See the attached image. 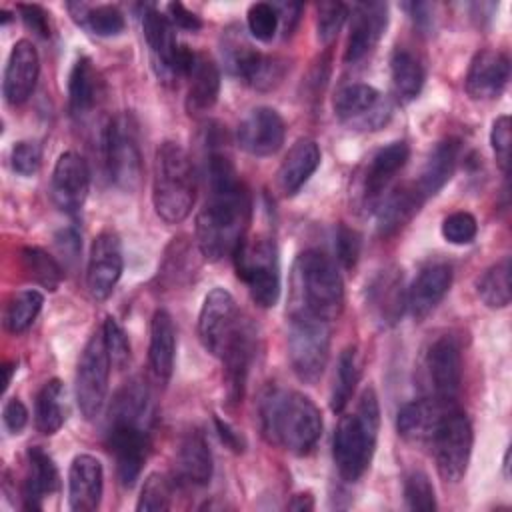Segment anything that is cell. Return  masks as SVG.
Segmentation results:
<instances>
[{
	"label": "cell",
	"mask_w": 512,
	"mask_h": 512,
	"mask_svg": "<svg viewBox=\"0 0 512 512\" xmlns=\"http://www.w3.org/2000/svg\"><path fill=\"white\" fill-rule=\"evenodd\" d=\"M208 198L196 216V244L206 260L232 256L246 238L250 194L230 156L210 146L206 156Z\"/></svg>",
	"instance_id": "6da1fadb"
},
{
	"label": "cell",
	"mask_w": 512,
	"mask_h": 512,
	"mask_svg": "<svg viewBox=\"0 0 512 512\" xmlns=\"http://www.w3.org/2000/svg\"><path fill=\"white\" fill-rule=\"evenodd\" d=\"M262 436L292 454L310 452L322 436L318 406L298 390L270 388L258 406Z\"/></svg>",
	"instance_id": "7a4b0ae2"
},
{
	"label": "cell",
	"mask_w": 512,
	"mask_h": 512,
	"mask_svg": "<svg viewBox=\"0 0 512 512\" xmlns=\"http://www.w3.org/2000/svg\"><path fill=\"white\" fill-rule=\"evenodd\" d=\"M342 308L344 284L334 260L320 250L298 254L290 274V314L332 322L340 316Z\"/></svg>",
	"instance_id": "3957f363"
},
{
	"label": "cell",
	"mask_w": 512,
	"mask_h": 512,
	"mask_svg": "<svg viewBox=\"0 0 512 512\" xmlns=\"http://www.w3.org/2000/svg\"><path fill=\"white\" fill-rule=\"evenodd\" d=\"M380 426L378 396L372 386L364 388L354 412L344 414L336 426L332 456L338 474L346 482H356L370 466Z\"/></svg>",
	"instance_id": "277c9868"
},
{
	"label": "cell",
	"mask_w": 512,
	"mask_h": 512,
	"mask_svg": "<svg viewBox=\"0 0 512 512\" xmlns=\"http://www.w3.org/2000/svg\"><path fill=\"white\" fill-rule=\"evenodd\" d=\"M196 200V176L188 152L172 140L162 142L154 154L152 206L166 224L188 218Z\"/></svg>",
	"instance_id": "5b68a950"
},
{
	"label": "cell",
	"mask_w": 512,
	"mask_h": 512,
	"mask_svg": "<svg viewBox=\"0 0 512 512\" xmlns=\"http://www.w3.org/2000/svg\"><path fill=\"white\" fill-rule=\"evenodd\" d=\"M232 258L254 304L272 308L280 298V262L274 240L268 236L244 238Z\"/></svg>",
	"instance_id": "8992f818"
},
{
	"label": "cell",
	"mask_w": 512,
	"mask_h": 512,
	"mask_svg": "<svg viewBox=\"0 0 512 512\" xmlns=\"http://www.w3.org/2000/svg\"><path fill=\"white\" fill-rule=\"evenodd\" d=\"M330 352V322L290 314L288 320V358L292 372L304 384H316L326 368Z\"/></svg>",
	"instance_id": "52a82bcc"
},
{
	"label": "cell",
	"mask_w": 512,
	"mask_h": 512,
	"mask_svg": "<svg viewBox=\"0 0 512 512\" xmlns=\"http://www.w3.org/2000/svg\"><path fill=\"white\" fill-rule=\"evenodd\" d=\"M246 328L248 324L244 322L234 296L220 286L212 288L198 314V338L204 350L222 358Z\"/></svg>",
	"instance_id": "ba28073f"
},
{
	"label": "cell",
	"mask_w": 512,
	"mask_h": 512,
	"mask_svg": "<svg viewBox=\"0 0 512 512\" xmlns=\"http://www.w3.org/2000/svg\"><path fill=\"white\" fill-rule=\"evenodd\" d=\"M108 176L122 190H134L142 176V154L138 146L136 124L130 114H118L108 120L102 138Z\"/></svg>",
	"instance_id": "9c48e42d"
},
{
	"label": "cell",
	"mask_w": 512,
	"mask_h": 512,
	"mask_svg": "<svg viewBox=\"0 0 512 512\" xmlns=\"http://www.w3.org/2000/svg\"><path fill=\"white\" fill-rule=\"evenodd\" d=\"M110 366L112 360L104 340V330L100 326L88 338L76 366V402L86 420L96 418L104 406L108 394Z\"/></svg>",
	"instance_id": "30bf717a"
},
{
	"label": "cell",
	"mask_w": 512,
	"mask_h": 512,
	"mask_svg": "<svg viewBox=\"0 0 512 512\" xmlns=\"http://www.w3.org/2000/svg\"><path fill=\"white\" fill-rule=\"evenodd\" d=\"M222 58L230 74L256 90L276 88L286 74V62L280 56L262 54L238 30L224 34Z\"/></svg>",
	"instance_id": "8fae6325"
},
{
	"label": "cell",
	"mask_w": 512,
	"mask_h": 512,
	"mask_svg": "<svg viewBox=\"0 0 512 512\" xmlns=\"http://www.w3.org/2000/svg\"><path fill=\"white\" fill-rule=\"evenodd\" d=\"M472 440L474 436L468 416L450 408L430 440L436 468L444 482L456 484L464 478L472 454Z\"/></svg>",
	"instance_id": "7c38bea8"
},
{
	"label": "cell",
	"mask_w": 512,
	"mask_h": 512,
	"mask_svg": "<svg viewBox=\"0 0 512 512\" xmlns=\"http://www.w3.org/2000/svg\"><path fill=\"white\" fill-rule=\"evenodd\" d=\"M142 32L152 54L158 76H186L194 64L196 52L184 44H178L174 26L166 14L148 6L142 16Z\"/></svg>",
	"instance_id": "4fadbf2b"
},
{
	"label": "cell",
	"mask_w": 512,
	"mask_h": 512,
	"mask_svg": "<svg viewBox=\"0 0 512 512\" xmlns=\"http://www.w3.org/2000/svg\"><path fill=\"white\" fill-rule=\"evenodd\" d=\"M108 446L116 460L120 484L126 488L134 486L148 454V420L110 414Z\"/></svg>",
	"instance_id": "5bb4252c"
},
{
	"label": "cell",
	"mask_w": 512,
	"mask_h": 512,
	"mask_svg": "<svg viewBox=\"0 0 512 512\" xmlns=\"http://www.w3.org/2000/svg\"><path fill=\"white\" fill-rule=\"evenodd\" d=\"M332 106L342 124L360 132L380 130L392 116V102L374 86L362 82L342 86L334 94Z\"/></svg>",
	"instance_id": "9a60e30c"
},
{
	"label": "cell",
	"mask_w": 512,
	"mask_h": 512,
	"mask_svg": "<svg viewBox=\"0 0 512 512\" xmlns=\"http://www.w3.org/2000/svg\"><path fill=\"white\" fill-rule=\"evenodd\" d=\"M424 370L430 386V398L450 406L456 400L462 384V354L454 336L444 334L428 346Z\"/></svg>",
	"instance_id": "2e32d148"
},
{
	"label": "cell",
	"mask_w": 512,
	"mask_h": 512,
	"mask_svg": "<svg viewBox=\"0 0 512 512\" xmlns=\"http://www.w3.org/2000/svg\"><path fill=\"white\" fill-rule=\"evenodd\" d=\"M124 268V258H122V244L116 232L104 230L100 232L90 246L88 254V266H86V288L94 300H106Z\"/></svg>",
	"instance_id": "e0dca14e"
},
{
	"label": "cell",
	"mask_w": 512,
	"mask_h": 512,
	"mask_svg": "<svg viewBox=\"0 0 512 512\" xmlns=\"http://www.w3.org/2000/svg\"><path fill=\"white\" fill-rule=\"evenodd\" d=\"M286 136V124L282 116L270 106L252 108L236 128V144L250 156L276 154Z\"/></svg>",
	"instance_id": "ac0fdd59"
},
{
	"label": "cell",
	"mask_w": 512,
	"mask_h": 512,
	"mask_svg": "<svg viewBox=\"0 0 512 512\" xmlns=\"http://www.w3.org/2000/svg\"><path fill=\"white\" fill-rule=\"evenodd\" d=\"M88 190L90 170L86 160L74 150L62 152L50 178V196L54 204L66 214H76L84 206Z\"/></svg>",
	"instance_id": "d6986e66"
},
{
	"label": "cell",
	"mask_w": 512,
	"mask_h": 512,
	"mask_svg": "<svg viewBox=\"0 0 512 512\" xmlns=\"http://www.w3.org/2000/svg\"><path fill=\"white\" fill-rule=\"evenodd\" d=\"M38 74H40V56L36 46L26 38L18 40L12 46L6 68H4L2 92L6 102L12 106L26 102L36 88Z\"/></svg>",
	"instance_id": "ffe728a7"
},
{
	"label": "cell",
	"mask_w": 512,
	"mask_h": 512,
	"mask_svg": "<svg viewBox=\"0 0 512 512\" xmlns=\"http://www.w3.org/2000/svg\"><path fill=\"white\" fill-rule=\"evenodd\" d=\"M510 78V60L502 50L484 48L474 54L466 72V92L474 100H494Z\"/></svg>",
	"instance_id": "44dd1931"
},
{
	"label": "cell",
	"mask_w": 512,
	"mask_h": 512,
	"mask_svg": "<svg viewBox=\"0 0 512 512\" xmlns=\"http://www.w3.org/2000/svg\"><path fill=\"white\" fill-rule=\"evenodd\" d=\"M388 26V6L384 2H362L352 8V24L346 40L344 60L358 62L380 42Z\"/></svg>",
	"instance_id": "7402d4cb"
},
{
	"label": "cell",
	"mask_w": 512,
	"mask_h": 512,
	"mask_svg": "<svg viewBox=\"0 0 512 512\" xmlns=\"http://www.w3.org/2000/svg\"><path fill=\"white\" fill-rule=\"evenodd\" d=\"M368 308L382 326H394L408 306V292L404 290L402 270L396 266L380 270L366 286Z\"/></svg>",
	"instance_id": "603a6c76"
},
{
	"label": "cell",
	"mask_w": 512,
	"mask_h": 512,
	"mask_svg": "<svg viewBox=\"0 0 512 512\" xmlns=\"http://www.w3.org/2000/svg\"><path fill=\"white\" fill-rule=\"evenodd\" d=\"M408 156H410L408 144L404 140H396L382 146L370 158V164L364 174V184H362V198L366 206L376 208L380 204L394 176L406 166Z\"/></svg>",
	"instance_id": "cb8c5ba5"
},
{
	"label": "cell",
	"mask_w": 512,
	"mask_h": 512,
	"mask_svg": "<svg viewBox=\"0 0 512 512\" xmlns=\"http://www.w3.org/2000/svg\"><path fill=\"white\" fill-rule=\"evenodd\" d=\"M104 490V470L96 456H74L68 470V504L74 512H92L100 506Z\"/></svg>",
	"instance_id": "d4e9b609"
},
{
	"label": "cell",
	"mask_w": 512,
	"mask_h": 512,
	"mask_svg": "<svg viewBox=\"0 0 512 512\" xmlns=\"http://www.w3.org/2000/svg\"><path fill=\"white\" fill-rule=\"evenodd\" d=\"M452 286V268L444 262L424 266L408 288V308L416 320H424L448 294Z\"/></svg>",
	"instance_id": "484cf974"
},
{
	"label": "cell",
	"mask_w": 512,
	"mask_h": 512,
	"mask_svg": "<svg viewBox=\"0 0 512 512\" xmlns=\"http://www.w3.org/2000/svg\"><path fill=\"white\" fill-rule=\"evenodd\" d=\"M448 410H450L448 404H442L430 396L412 400L398 410L396 430L406 442H414V444L430 442L440 420Z\"/></svg>",
	"instance_id": "4316f807"
},
{
	"label": "cell",
	"mask_w": 512,
	"mask_h": 512,
	"mask_svg": "<svg viewBox=\"0 0 512 512\" xmlns=\"http://www.w3.org/2000/svg\"><path fill=\"white\" fill-rule=\"evenodd\" d=\"M320 166V148L312 138L296 140L276 172V184L284 196H294Z\"/></svg>",
	"instance_id": "83f0119b"
},
{
	"label": "cell",
	"mask_w": 512,
	"mask_h": 512,
	"mask_svg": "<svg viewBox=\"0 0 512 512\" xmlns=\"http://www.w3.org/2000/svg\"><path fill=\"white\" fill-rule=\"evenodd\" d=\"M188 78V90H186V110L190 116L208 112L220 94V70L216 62L202 54L196 52L194 64L190 72L186 74Z\"/></svg>",
	"instance_id": "f1b7e54d"
},
{
	"label": "cell",
	"mask_w": 512,
	"mask_h": 512,
	"mask_svg": "<svg viewBox=\"0 0 512 512\" xmlns=\"http://www.w3.org/2000/svg\"><path fill=\"white\" fill-rule=\"evenodd\" d=\"M176 358V328L172 316L158 308L150 320V346L148 360L154 376L162 382L170 380Z\"/></svg>",
	"instance_id": "f546056e"
},
{
	"label": "cell",
	"mask_w": 512,
	"mask_h": 512,
	"mask_svg": "<svg viewBox=\"0 0 512 512\" xmlns=\"http://www.w3.org/2000/svg\"><path fill=\"white\" fill-rule=\"evenodd\" d=\"M460 154V142L454 138H446L434 146V150L428 154L424 168L414 182L418 194L426 200L434 194H438L444 184L452 178Z\"/></svg>",
	"instance_id": "4dcf8cb0"
},
{
	"label": "cell",
	"mask_w": 512,
	"mask_h": 512,
	"mask_svg": "<svg viewBox=\"0 0 512 512\" xmlns=\"http://www.w3.org/2000/svg\"><path fill=\"white\" fill-rule=\"evenodd\" d=\"M58 486L60 476L54 460L40 446H32L28 450V472L22 486V498L26 502V508L40 510L42 500L54 494Z\"/></svg>",
	"instance_id": "1f68e13d"
},
{
	"label": "cell",
	"mask_w": 512,
	"mask_h": 512,
	"mask_svg": "<svg viewBox=\"0 0 512 512\" xmlns=\"http://www.w3.org/2000/svg\"><path fill=\"white\" fill-rule=\"evenodd\" d=\"M252 356H254V332L248 326L238 336V340L226 350V354L220 358L224 366L226 396L230 402H240L244 396V386L250 372Z\"/></svg>",
	"instance_id": "d6a6232c"
},
{
	"label": "cell",
	"mask_w": 512,
	"mask_h": 512,
	"mask_svg": "<svg viewBox=\"0 0 512 512\" xmlns=\"http://www.w3.org/2000/svg\"><path fill=\"white\" fill-rule=\"evenodd\" d=\"M424 198L418 194L416 186H400L392 194L380 200L376 206L378 214V232L390 236L398 232L422 206Z\"/></svg>",
	"instance_id": "836d02e7"
},
{
	"label": "cell",
	"mask_w": 512,
	"mask_h": 512,
	"mask_svg": "<svg viewBox=\"0 0 512 512\" xmlns=\"http://www.w3.org/2000/svg\"><path fill=\"white\" fill-rule=\"evenodd\" d=\"M100 94V78L92 66V60L80 56L68 76V106L70 114L82 118L96 106Z\"/></svg>",
	"instance_id": "e575fe53"
},
{
	"label": "cell",
	"mask_w": 512,
	"mask_h": 512,
	"mask_svg": "<svg viewBox=\"0 0 512 512\" xmlns=\"http://www.w3.org/2000/svg\"><path fill=\"white\" fill-rule=\"evenodd\" d=\"M176 462H178V472L186 482L194 486H204L210 482L214 464H212L210 448L200 432L192 430L182 438Z\"/></svg>",
	"instance_id": "d590c367"
},
{
	"label": "cell",
	"mask_w": 512,
	"mask_h": 512,
	"mask_svg": "<svg viewBox=\"0 0 512 512\" xmlns=\"http://www.w3.org/2000/svg\"><path fill=\"white\" fill-rule=\"evenodd\" d=\"M390 78L392 90L400 102L414 100L426 80L424 64L408 48H396L390 58Z\"/></svg>",
	"instance_id": "8d00e7d4"
},
{
	"label": "cell",
	"mask_w": 512,
	"mask_h": 512,
	"mask_svg": "<svg viewBox=\"0 0 512 512\" xmlns=\"http://www.w3.org/2000/svg\"><path fill=\"white\" fill-rule=\"evenodd\" d=\"M62 398H64V386L58 378L48 380L40 388V392L36 394V404H34V424H36L38 432L52 436L62 428L64 418H66Z\"/></svg>",
	"instance_id": "74e56055"
},
{
	"label": "cell",
	"mask_w": 512,
	"mask_h": 512,
	"mask_svg": "<svg viewBox=\"0 0 512 512\" xmlns=\"http://www.w3.org/2000/svg\"><path fill=\"white\" fill-rule=\"evenodd\" d=\"M68 10L72 12V18L90 30L96 36H118L126 22L124 14L112 6V4H100V6H90V4H68Z\"/></svg>",
	"instance_id": "f35d334b"
},
{
	"label": "cell",
	"mask_w": 512,
	"mask_h": 512,
	"mask_svg": "<svg viewBox=\"0 0 512 512\" xmlns=\"http://www.w3.org/2000/svg\"><path fill=\"white\" fill-rule=\"evenodd\" d=\"M42 304H44V296L34 288L14 292L4 306V314H2L4 328L10 334H20L28 330L36 320V316L40 314Z\"/></svg>",
	"instance_id": "ab89813d"
},
{
	"label": "cell",
	"mask_w": 512,
	"mask_h": 512,
	"mask_svg": "<svg viewBox=\"0 0 512 512\" xmlns=\"http://www.w3.org/2000/svg\"><path fill=\"white\" fill-rule=\"evenodd\" d=\"M358 380H360V364H358L356 346H346L338 356V368H336L334 388H332V396H330L332 412L344 410V406L354 396Z\"/></svg>",
	"instance_id": "60d3db41"
},
{
	"label": "cell",
	"mask_w": 512,
	"mask_h": 512,
	"mask_svg": "<svg viewBox=\"0 0 512 512\" xmlns=\"http://www.w3.org/2000/svg\"><path fill=\"white\" fill-rule=\"evenodd\" d=\"M480 300L488 308H506L510 304V258H502L492 264L476 284Z\"/></svg>",
	"instance_id": "b9f144b4"
},
{
	"label": "cell",
	"mask_w": 512,
	"mask_h": 512,
	"mask_svg": "<svg viewBox=\"0 0 512 512\" xmlns=\"http://www.w3.org/2000/svg\"><path fill=\"white\" fill-rule=\"evenodd\" d=\"M22 268L28 278L48 290H56L64 278L62 266L38 246H28L22 250Z\"/></svg>",
	"instance_id": "7bdbcfd3"
},
{
	"label": "cell",
	"mask_w": 512,
	"mask_h": 512,
	"mask_svg": "<svg viewBox=\"0 0 512 512\" xmlns=\"http://www.w3.org/2000/svg\"><path fill=\"white\" fill-rule=\"evenodd\" d=\"M172 482L160 474V472H152L148 474V478L142 484L138 502H136V510L138 512H162L168 510L172 506Z\"/></svg>",
	"instance_id": "ee69618b"
},
{
	"label": "cell",
	"mask_w": 512,
	"mask_h": 512,
	"mask_svg": "<svg viewBox=\"0 0 512 512\" xmlns=\"http://www.w3.org/2000/svg\"><path fill=\"white\" fill-rule=\"evenodd\" d=\"M404 500L410 510H422V512L436 510L434 486L424 472L414 470L404 478Z\"/></svg>",
	"instance_id": "f6af8a7d"
},
{
	"label": "cell",
	"mask_w": 512,
	"mask_h": 512,
	"mask_svg": "<svg viewBox=\"0 0 512 512\" xmlns=\"http://www.w3.org/2000/svg\"><path fill=\"white\" fill-rule=\"evenodd\" d=\"M246 24H248V32L252 34V38H256L260 42H270L280 24L276 6L268 4V2L250 4L248 12H246Z\"/></svg>",
	"instance_id": "bcb514c9"
},
{
	"label": "cell",
	"mask_w": 512,
	"mask_h": 512,
	"mask_svg": "<svg viewBox=\"0 0 512 512\" xmlns=\"http://www.w3.org/2000/svg\"><path fill=\"white\" fill-rule=\"evenodd\" d=\"M440 232H442L446 242L456 244V246H464V244H470L476 238L478 222H476V218L470 212L458 210V212L448 214L442 220Z\"/></svg>",
	"instance_id": "7dc6e473"
},
{
	"label": "cell",
	"mask_w": 512,
	"mask_h": 512,
	"mask_svg": "<svg viewBox=\"0 0 512 512\" xmlns=\"http://www.w3.org/2000/svg\"><path fill=\"white\" fill-rule=\"evenodd\" d=\"M348 18V6L342 2H324L318 6V20H316V30H318V40L322 44H330L344 20Z\"/></svg>",
	"instance_id": "c3c4849f"
},
{
	"label": "cell",
	"mask_w": 512,
	"mask_h": 512,
	"mask_svg": "<svg viewBox=\"0 0 512 512\" xmlns=\"http://www.w3.org/2000/svg\"><path fill=\"white\" fill-rule=\"evenodd\" d=\"M102 330H104V340H106V346L110 352L112 366L118 370L126 368L130 362V342H128L124 328L118 324L116 318L106 316Z\"/></svg>",
	"instance_id": "681fc988"
},
{
	"label": "cell",
	"mask_w": 512,
	"mask_h": 512,
	"mask_svg": "<svg viewBox=\"0 0 512 512\" xmlns=\"http://www.w3.org/2000/svg\"><path fill=\"white\" fill-rule=\"evenodd\" d=\"M12 170L20 176H32L42 164V148L34 140H20L12 146L10 152Z\"/></svg>",
	"instance_id": "f907efd6"
},
{
	"label": "cell",
	"mask_w": 512,
	"mask_h": 512,
	"mask_svg": "<svg viewBox=\"0 0 512 512\" xmlns=\"http://www.w3.org/2000/svg\"><path fill=\"white\" fill-rule=\"evenodd\" d=\"M510 116L502 114L492 122V130H490V144L496 156L498 166L502 168V172H508V164H510Z\"/></svg>",
	"instance_id": "816d5d0a"
},
{
	"label": "cell",
	"mask_w": 512,
	"mask_h": 512,
	"mask_svg": "<svg viewBox=\"0 0 512 512\" xmlns=\"http://www.w3.org/2000/svg\"><path fill=\"white\" fill-rule=\"evenodd\" d=\"M360 234L344 224L338 226L336 232V258L344 268H352L360 256Z\"/></svg>",
	"instance_id": "f5cc1de1"
},
{
	"label": "cell",
	"mask_w": 512,
	"mask_h": 512,
	"mask_svg": "<svg viewBox=\"0 0 512 512\" xmlns=\"http://www.w3.org/2000/svg\"><path fill=\"white\" fill-rule=\"evenodd\" d=\"M18 12L24 20V24L34 30L38 36L48 38L50 36V24H48V14L44 8H40L38 4H20Z\"/></svg>",
	"instance_id": "db71d44e"
},
{
	"label": "cell",
	"mask_w": 512,
	"mask_h": 512,
	"mask_svg": "<svg viewBox=\"0 0 512 512\" xmlns=\"http://www.w3.org/2000/svg\"><path fill=\"white\" fill-rule=\"evenodd\" d=\"M4 426L10 434H20L28 422V410L20 398H10L2 410Z\"/></svg>",
	"instance_id": "11a10c76"
},
{
	"label": "cell",
	"mask_w": 512,
	"mask_h": 512,
	"mask_svg": "<svg viewBox=\"0 0 512 512\" xmlns=\"http://www.w3.org/2000/svg\"><path fill=\"white\" fill-rule=\"evenodd\" d=\"M166 16L172 22V26L182 28V30H198L202 26V20L198 14H194L192 10H188L182 2H170L166 6Z\"/></svg>",
	"instance_id": "9f6ffc18"
},
{
	"label": "cell",
	"mask_w": 512,
	"mask_h": 512,
	"mask_svg": "<svg viewBox=\"0 0 512 512\" xmlns=\"http://www.w3.org/2000/svg\"><path fill=\"white\" fill-rule=\"evenodd\" d=\"M214 424H216V430H218L222 442H224L230 450H234V452H242V450H244V438H242L228 422H222L220 418H214Z\"/></svg>",
	"instance_id": "6f0895ef"
},
{
	"label": "cell",
	"mask_w": 512,
	"mask_h": 512,
	"mask_svg": "<svg viewBox=\"0 0 512 512\" xmlns=\"http://www.w3.org/2000/svg\"><path fill=\"white\" fill-rule=\"evenodd\" d=\"M276 6V10H278V18L282 20V24H284V32L286 34H290L292 30H294V26H296V22H298V14H300V10H302V6L300 4H274Z\"/></svg>",
	"instance_id": "680465c9"
},
{
	"label": "cell",
	"mask_w": 512,
	"mask_h": 512,
	"mask_svg": "<svg viewBox=\"0 0 512 512\" xmlns=\"http://www.w3.org/2000/svg\"><path fill=\"white\" fill-rule=\"evenodd\" d=\"M290 510H312L314 508V498L310 492L306 494H296L290 502H288Z\"/></svg>",
	"instance_id": "91938a15"
},
{
	"label": "cell",
	"mask_w": 512,
	"mask_h": 512,
	"mask_svg": "<svg viewBox=\"0 0 512 512\" xmlns=\"http://www.w3.org/2000/svg\"><path fill=\"white\" fill-rule=\"evenodd\" d=\"M14 370H16V364H14V362H6V364H4V390L8 388Z\"/></svg>",
	"instance_id": "94428289"
}]
</instances>
